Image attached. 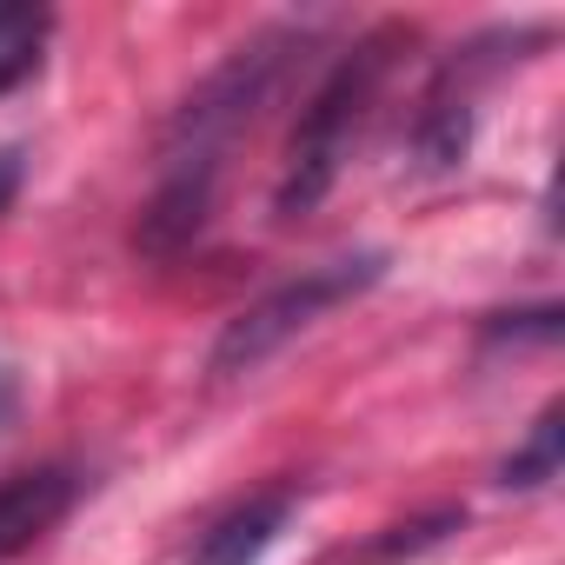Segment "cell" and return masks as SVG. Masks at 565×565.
Wrapping results in <instances>:
<instances>
[{
	"mask_svg": "<svg viewBox=\"0 0 565 565\" xmlns=\"http://www.w3.org/2000/svg\"><path fill=\"white\" fill-rule=\"evenodd\" d=\"M300 512V486H266V492H246L239 505H226L186 552V565H259L279 532L294 525Z\"/></svg>",
	"mask_w": 565,
	"mask_h": 565,
	"instance_id": "277c9868",
	"label": "cell"
},
{
	"mask_svg": "<svg viewBox=\"0 0 565 565\" xmlns=\"http://www.w3.org/2000/svg\"><path fill=\"white\" fill-rule=\"evenodd\" d=\"M81 486H87V479H81L74 466H34V472L0 479V558L41 545V539L81 505Z\"/></svg>",
	"mask_w": 565,
	"mask_h": 565,
	"instance_id": "5b68a950",
	"label": "cell"
},
{
	"mask_svg": "<svg viewBox=\"0 0 565 565\" xmlns=\"http://www.w3.org/2000/svg\"><path fill=\"white\" fill-rule=\"evenodd\" d=\"M399 47H406L399 28H373V34L353 41V47L327 67V81L307 94V107H300V120H294V140H287V160H279V186H273V213H279V220H300V213H313V206L333 193L340 167L353 160V140H360L366 120H373V100H380V87H386Z\"/></svg>",
	"mask_w": 565,
	"mask_h": 565,
	"instance_id": "7a4b0ae2",
	"label": "cell"
},
{
	"mask_svg": "<svg viewBox=\"0 0 565 565\" xmlns=\"http://www.w3.org/2000/svg\"><path fill=\"white\" fill-rule=\"evenodd\" d=\"M47 34H54V21L41 8H0V100L41 74Z\"/></svg>",
	"mask_w": 565,
	"mask_h": 565,
	"instance_id": "52a82bcc",
	"label": "cell"
},
{
	"mask_svg": "<svg viewBox=\"0 0 565 565\" xmlns=\"http://www.w3.org/2000/svg\"><path fill=\"white\" fill-rule=\"evenodd\" d=\"M565 413H558V399L532 419V433L512 446V459L499 466V486H512V492H539V486H552L558 479V459H565V426H558Z\"/></svg>",
	"mask_w": 565,
	"mask_h": 565,
	"instance_id": "8992f818",
	"label": "cell"
},
{
	"mask_svg": "<svg viewBox=\"0 0 565 565\" xmlns=\"http://www.w3.org/2000/svg\"><path fill=\"white\" fill-rule=\"evenodd\" d=\"M380 273H386V259L380 253H347V259H327V266H307V273H294V279H279L273 294H259L246 313H233L226 320V333H220V347H213V380H239V373H253V366H266L287 340H300L307 327H320L333 307H347V300H360L366 287H380Z\"/></svg>",
	"mask_w": 565,
	"mask_h": 565,
	"instance_id": "3957f363",
	"label": "cell"
},
{
	"mask_svg": "<svg viewBox=\"0 0 565 565\" xmlns=\"http://www.w3.org/2000/svg\"><path fill=\"white\" fill-rule=\"evenodd\" d=\"M14 406H21V386H14V373H8V366H0V433L14 426Z\"/></svg>",
	"mask_w": 565,
	"mask_h": 565,
	"instance_id": "ba28073f",
	"label": "cell"
},
{
	"mask_svg": "<svg viewBox=\"0 0 565 565\" xmlns=\"http://www.w3.org/2000/svg\"><path fill=\"white\" fill-rule=\"evenodd\" d=\"M14 186H21V153L8 147V153H0V206L14 200Z\"/></svg>",
	"mask_w": 565,
	"mask_h": 565,
	"instance_id": "9c48e42d",
	"label": "cell"
},
{
	"mask_svg": "<svg viewBox=\"0 0 565 565\" xmlns=\"http://www.w3.org/2000/svg\"><path fill=\"white\" fill-rule=\"evenodd\" d=\"M300 54H307V28H266V34L239 41L173 107V120L160 134V173H153V193L140 206V246L153 259H173L206 233L233 147L253 134L259 107L279 94V81H287V67Z\"/></svg>",
	"mask_w": 565,
	"mask_h": 565,
	"instance_id": "6da1fadb",
	"label": "cell"
}]
</instances>
